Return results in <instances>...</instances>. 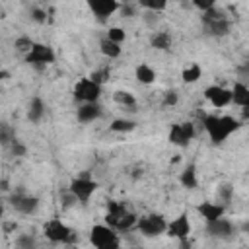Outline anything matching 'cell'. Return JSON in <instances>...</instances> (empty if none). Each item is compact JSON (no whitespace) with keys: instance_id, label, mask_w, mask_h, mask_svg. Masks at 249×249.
Returning <instances> with one entry per match:
<instances>
[{"instance_id":"cell-1","label":"cell","mask_w":249,"mask_h":249,"mask_svg":"<svg viewBox=\"0 0 249 249\" xmlns=\"http://www.w3.org/2000/svg\"><path fill=\"white\" fill-rule=\"evenodd\" d=\"M202 126L206 130V134L210 136L212 144H222L228 140L230 134H233L235 130H239L241 123L230 115H206L202 121Z\"/></svg>"},{"instance_id":"cell-2","label":"cell","mask_w":249,"mask_h":249,"mask_svg":"<svg viewBox=\"0 0 249 249\" xmlns=\"http://www.w3.org/2000/svg\"><path fill=\"white\" fill-rule=\"evenodd\" d=\"M105 222L115 228L117 231H128L132 228H136V214L130 212L126 208L124 202H119V200H109L107 204V216H105Z\"/></svg>"},{"instance_id":"cell-3","label":"cell","mask_w":249,"mask_h":249,"mask_svg":"<svg viewBox=\"0 0 249 249\" xmlns=\"http://www.w3.org/2000/svg\"><path fill=\"white\" fill-rule=\"evenodd\" d=\"M89 243L97 249H117L121 247L119 235L115 233V228L109 224H97L89 230Z\"/></svg>"},{"instance_id":"cell-4","label":"cell","mask_w":249,"mask_h":249,"mask_svg":"<svg viewBox=\"0 0 249 249\" xmlns=\"http://www.w3.org/2000/svg\"><path fill=\"white\" fill-rule=\"evenodd\" d=\"M54 58H56V56H54L53 47H49V45H45V43H35L33 49L25 54V62L31 64V66H35L37 70H43L47 64H53Z\"/></svg>"},{"instance_id":"cell-5","label":"cell","mask_w":249,"mask_h":249,"mask_svg":"<svg viewBox=\"0 0 249 249\" xmlns=\"http://www.w3.org/2000/svg\"><path fill=\"white\" fill-rule=\"evenodd\" d=\"M136 228L144 237H156V235L167 231V222L161 214H148V216L138 218Z\"/></svg>"},{"instance_id":"cell-6","label":"cell","mask_w":249,"mask_h":249,"mask_svg":"<svg viewBox=\"0 0 249 249\" xmlns=\"http://www.w3.org/2000/svg\"><path fill=\"white\" fill-rule=\"evenodd\" d=\"M43 231H45L47 239H51L53 243H72V241H74L72 230H70L62 220H58V218L49 220V222L45 224Z\"/></svg>"},{"instance_id":"cell-7","label":"cell","mask_w":249,"mask_h":249,"mask_svg":"<svg viewBox=\"0 0 249 249\" xmlns=\"http://www.w3.org/2000/svg\"><path fill=\"white\" fill-rule=\"evenodd\" d=\"M99 95H101V86H99L97 82H93L89 76L78 80L76 86H74V99H78V101H82V103L97 101Z\"/></svg>"},{"instance_id":"cell-8","label":"cell","mask_w":249,"mask_h":249,"mask_svg":"<svg viewBox=\"0 0 249 249\" xmlns=\"http://www.w3.org/2000/svg\"><path fill=\"white\" fill-rule=\"evenodd\" d=\"M167 138H169V142L173 146L185 148L195 138V124L193 123H175V124H171Z\"/></svg>"},{"instance_id":"cell-9","label":"cell","mask_w":249,"mask_h":249,"mask_svg":"<svg viewBox=\"0 0 249 249\" xmlns=\"http://www.w3.org/2000/svg\"><path fill=\"white\" fill-rule=\"evenodd\" d=\"M68 189L76 195V198H78L82 204H86V202L91 198V195L97 191V183H95L93 179H89L88 175H82V177L72 179L70 185H68Z\"/></svg>"},{"instance_id":"cell-10","label":"cell","mask_w":249,"mask_h":249,"mask_svg":"<svg viewBox=\"0 0 249 249\" xmlns=\"http://www.w3.org/2000/svg\"><path fill=\"white\" fill-rule=\"evenodd\" d=\"M10 204H12V208L14 210H18L19 214H33L35 210H37V206H39V198L37 196H33V195H27V193H23V191H14L12 195H10Z\"/></svg>"},{"instance_id":"cell-11","label":"cell","mask_w":249,"mask_h":249,"mask_svg":"<svg viewBox=\"0 0 249 249\" xmlns=\"http://www.w3.org/2000/svg\"><path fill=\"white\" fill-rule=\"evenodd\" d=\"M86 4L91 10V14L97 18V21H105L107 18H111L115 12L121 10L119 0H86Z\"/></svg>"},{"instance_id":"cell-12","label":"cell","mask_w":249,"mask_h":249,"mask_svg":"<svg viewBox=\"0 0 249 249\" xmlns=\"http://www.w3.org/2000/svg\"><path fill=\"white\" fill-rule=\"evenodd\" d=\"M204 97L212 103V107L222 109L231 103V89H228L224 86H208L204 89Z\"/></svg>"},{"instance_id":"cell-13","label":"cell","mask_w":249,"mask_h":249,"mask_svg":"<svg viewBox=\"0 0 249 249\" xmlns=\"http://www.w3.org/2000/svg\"><path fill=\"white\" fill-rule=\"evenodd\" d=\"M235 231V226L226 220L224 216L218 218V220H212V222H206V233L210 237H218V239H230Z\"/></svg>"},{"instance_id":"cell-14","label":"cell","mask_w":249,"mask_h":249,"mask_svg":"<svg viewBox=\"0 0 249 249\" xmlns=\"http://www.w3.org/2000/svg\"><path fill=\"white\" fill-rule=\"evenodd\" d=\"M189 233H191V222H189L187 214H181L167 224V235L169 237L185 239V237H189Z\"/></svg>"},{"instance_id":"cell-15","label":"cell","mask_w":249,"mask_h":249,"mask_svg":"<svg viewBox=\"0 0 249 249\" xmlns=\"http://www.w3.org/2000/svg\"><path fill=\"white\" fill-rule=\"evenodd\" d=\"M101 105L97 101H88V103H82L76 111V117L80 123H93L95 119L101 117Z\"/></svg>"},{"instance_id":"cell-16","label":"cell","mask_w":249,"mask_h":249,"mask_svg":"<svg viewBox=\"0 0 249 249\" xmlns=\"http://www.w3.org/2000/svg\"><path fill=\"white\" fill-rule=\"evenodd\" d=\"M224 210H226V206L222 202H202V204H198V214L204 218V222H212V220L222 218Z\"/></svg>"},{"instance_id":"cell-17","label":"cell","mask_w":249,"mask_h":249,"mask_svg":"<svg viewBox=\"0 0 249 249\" xmlns=\"http://www.w3.org/2000/svg\"><path fill=\"white\" fill-rule=\"evenodd\" d=\"M202 25H204L206 33L212 35V37H226V35L230 33V27H231V23H230L228 18L216 19V21H204Z\"/></svg>"},{"instance_id":"cell-18","label":"cell","mask_w":249,"mask_h":249,"mask_svg":"<svg viewBox=\"0 0 249 249\" xmlns=\"http://www.w3.org/2000/svg\"><path fill=\"white\" fill-rule=\"evenodd\" d=\"M231 103L237 105V107H249V86L241 84V82H235L233 88H231Z\"/></svg>"},{"instance_id":"cell-19","label":"cell","mask_w":249,"mask_h":249,"mask_svg":"<svg viewBox=\"0 0 249 249\" xmlns=\"http://www.w3.org/2000/svg\"><path fill=\"white\" fill-rule=\"evenodd\" d=\"M45 115V103L41 97H31V101L27 103V119L31 123H39Z\"/></svg>"},{"instance_id":"cell-20","label":"cell","mask_w":249,"mask_h":249,"mask_svg":"<svg viewBox=\"0 0 249 249\" xmlns=\"http://www.w3.org/2000/svg\"><path fill=\"white\" fill-rule=\"evenodd\" d=\"M134 76H136V80H138L140 84H144V86H150V84L156 82V70H154L150 64H138L136 70H134Z\"/></svg>"},{"instance_id":"cell-21","label":"cell","mask_w":249,"mask_h":249,"mask_svg":"<svg viewBox=\"0 0 249 249\" xmlns=\"http://www.w3.org/2000/svg\"><path fill=\"white\" fill-rule=\"evenodd\" d=\"M179 183H181L185 189H196L198 179H196V167H195L193 163H189V165L181 171V175H179Z\"/></svg>"},{"instance_id":"cell-22","label":"cell","mask_w":249,"mask_h":249,"mask_svg":"<svg viewBox=\"0 0 249 249\" xmlns=\"http://www.w3.org/2000/svg\"><path fill=\"white\" fill-rule=\"evenodd\" d=\"M99 51H101L103 56H107V58H119V56H121V45L115 43V41H111L109 37H103V39L99 41Z\"/></svg>"},{"instance_id":"cell-23","label":"cell","mask_w":249,"mask_h":249,"mask_svg":"<svg viewBox=\"0 0 249 249\" xmlns=\"http://www.w3.org/2000/svg\"><path fill=\"white\" fill-rule=\"evenodd\" d=\"M150 45L158 51H167L171 47V35L167 31H156L150 37Z\"/></svg>"},{"instance_id":"cell-24","label":"cell","mask_w":249,"mask_h":249,"mask_svg":"<svg viewBox=\"0 0 249 249\" xmlns=\"http://www.w3.org/2000/svg\"><path fill=\"white\" fill-rule=\"evenodd\" d=\"M200 78H202V68H200V64H196V62L185 66L183 72H181V80H183L185 84H195V82H198Z\"/></svg>"},{"instance_id":"cell-25","label":"cell","mask_w":249,"mask_h":249,"mask_svg":"<svg viewBox=\"0 0 249 249\" xmlns=\"http://www.w3.org/2000/svg\"><path fill=\"white\" fill-rule=\"evenodd\" d=\"M113 101L119 103V105H123V107H126V109H132L136 105V97L130 91H124V89H117L113 93Z\"/></svg>"},{"instance_id":"cell-26","label":"cell","mask_w":249,"mask_h":249,"mask_svg":"<svg viewBox=\"0 0 249 249\" xmlns=\"http://www.w3.org/2000/svg\"><path fill=\"white\" fill-rule=\"evenodd\" d=\"M109 128H111L113 132H130V130L136 128V123L130 121V119H115V121L109 124Z\"/></svg>"},{"instance_id":"cell-27","label":"cell","mask_w":249,"mask_h":249,"mask_svg":"<svg viewBox=\"0 0 249 249\" xmlns=\"http://www.w3.org/2000/svg\"><path fill=\"white\" fill-rule=\"evenodd\" d=\"M216 196H218V202H222L224 206H226V204H230V202H231V198H233V187H231L230 183L220 185V187H218V191H216Z\"/></svg>"},{"instance_id":"cell-28","label":"cell","mask_w":249,"mask_h":249,"mask_svg":"<svg viewBox=\"0 0 249 249\" xmlns=\"http://www.w3.org/2000/svg\"><path fill=\"white\" fill-rule=\"evenodd\" d=\"M33 45H35V41H33L31 37H25V35H21V37H18V39L14 41L16 51L21 53V54H27V53L33 49Z\"/></svg>"},{"instance_id":"cell-29","label":"cell","mask_w":249,"mask_h":249,"mask_svg":"<svg viewBox=\"0 0 249 249\" xmlns=\"http://www.w3.org/2000/svg\"><path fill=\"white\" fill-rule=\"evenodd\" d=\"M14 140H16V132L12 130L10 124L4 123V124L0 126V142H2V146H4V148H10V144H12Z\"/></svg>"},{"instance_id":"cell-30","label":"cell","mask_w":249,"mask_h":249,"mask_svg":"<svg viewBox=\"0 0 249 249\" xmlns=\"http://www.w3.org/2000/svg\"><path fill=\"white\" fill-rule=\"evenodd\" d=\"M35 245H37V241L31 233H21V235L16 237V247L18 249H33Z\"/></svg>"},{"instance_id":"cell-31","label":"cell","mask_w":249,"mask_h":249,"mask_svg":"<svg viewBox=\"0 0 249 249\" xmlns=\"http://www.w3.org/2000/svg\"><path fill=\"white\" fill-rule=\"evenodd\" d=\"M226 18V12L222 10V8H210V10H206V12H202V23L204 21H216V19H224Z\"/></svg>"},{"instance_id":"cell-32","label":"cell","mask_w":249,"mask_h":249,"mask_svg":"<svg viewBox=\"0 0 249 249\" xmlns=\"http://www.w3.org/2000/svg\"><path fill=\"white\" fill-rule=\"evenodd\" d=\"M138 4L144 10H154V12H161L167 6V0H138Z\"/></svg>"},{"instance_id":"cell-33","label":"cell","mask_w":249,"mask_h":249,"mask_svg":"<svg viewBox=\"0 0 249 249\" xmlns=\"http://www.w3.org/2000/svg\"><path fill=\"white\" fill-rule=\"evenodd\" d=\"M105 37H109L111 41H115V43H123L124 39H126V33H124V29L123 27H119V25H115V27H109V31H107V35Z\"/></svg>"},{"instance_id":"cell-34","label":"cell","mask_w":249,"mask_h":249,"mask_svg":"<svg viewBox=\"0 0 249 249\" xmlns=\"http://www.w3.org/2000/svg\"><path fill=\"white\" fill-rule=\"evenodd\" d=\"M109 76H111V70L105 66V68H99V70H93L91 74H89V78L93 80V82H97L99 86H103L107 80H109Z\"/></svg>"},{"instance_id":"cell-35","label":"cell","mask_w":249,"mask_h":249,"mask_svg":"<svg viewBox=\"0 0 249 249\" xmlns=\"http://www.w3.org/2000/svg\"><path fill=\"white\" fill-rule=\"evenodd\" d=\"M158 14H160V12H154V10H144V14H142L144 23H146L148 27H156V23H158Z\"/></svg>"},{"instance_id":"cell-36","label":"cell","mask_w":249,"mask_h":249,"mask_svg":"<svg viewBox=\"0 0 249 249\" xmlns=\"http://www.w3.org/2000/svg\"><path fill=\"white\" fill-rule=\"evenodd\" d=\"M179 103V95H177V91H165V95H163V101H161V105L163 107H175Z\"/></svg>"},{"instance_id":"cell-37","label":"cell","mask_w":249,"mask_h":249,"mask_svg":"<svg viewBox=\"0 0 249 249\" xmlns=\"http://www.w3.org/2000/svg\"><path fill=\"white\" fill-rule=\"evenodd\" d=\"M10 152H12L14 156H19V158H21V156L27 154V148H25V144H21V142L16 138V140L10 144Z\"/></svg>"},{"instance_id":"cell-38","label":"cell","mask_w":249,"mask_h":249,"mask_svg":"<svg viewBox=\"0 0 249 249\" xmlns=\"http://www.w3.org/2000/svg\"><path fill=\"white\" fill-rule=\"evenodd\" d=\"M31 19L35 23H45L47 21V12L41 8H31Z\"/></svg>"},{"instance_id":"cell-39","label":"cell","mask_w":249,"mask_h":249,"mask_svg":"<svg viewBox=\"0 0 249 249\" xmlns=\"http://www.w3.org/2000/svg\"><path fill=\"white\" fill-rule=\"evenodd\" d=\"M191 2H193V6L198 8L200 12H206V10H210V8L216 6V0H191Z\"/></svg>"},{"instance_id":"cell-40","label":"cell","mask_w":249,"mask_h":249,"mask_svg":"<svg viewBox=\"0 0 249 249\" xmlns=\"http://www.w3.org/2000/svg\"><path fill=\"white\" fill-rule=\"evenodd\" d=\"M121 14H123V18H132L134 16V8L130 4H123L121 6Z\"/></svg>"},{"instance_id":"cell-41","label":"cell","mask_w":249,"mask_h":249,"mask_svg":"<svg viewBox=\"0 0 249 249\" xmlns=\"http://www.w3.org/2000/svg\"><path fill=\"white\" fill-rule=\"evenodd\" d=\"M12 230H18V224H16V222H6V224H4V231L10 233Z\"/></svg>"},{"instance_id":"cell-42","label":"cell","mask_w":249,"mask_h":249,"mask_svg":"<svg viewBox=\"0 0 249 249\" xmlns=\"http://www.w3.org/2000/svg\"><path fill=\"white\" fill-rule=\"evenodd\" d=\"M241 230H243L245 233H249V222H243V224H241Z\"/></svg>"},{"instance_id":"cell-43","label":"cell","mask_w":249,"mask_h":249,"mask_svg":"<svg viewBox=\"0 0 249 249\" xmlns=\"http://www.w3.org/2000/svg\"><path fill=\"white\" fill-rule=\"evenodd\" d=\"M8 76H10L8 70H2V72H0V78H2V80H8Z\"/></svg>"},{"instance_id":"cell-44","label":"cell","mask_w":249,"mask_h":249,"mask_svg":"<svg viewBox=\"0 0 249 249\" xmlns=\"http://www.w3.org/2000/svg\"><path fill=\"white\" fill-rule=\"evenodd\" d=\"M243 119H249V107H243Z\"/></svg>"},{"instance_id":"cell-45","label":"cell","mask_w":249,"mask_h":249,"mask_svg":"<svg viewBox=\"0 0 249 249\" xmlns=\"http://www.w3.org/2000/svg\"><path fill=\"white\" fill-rule=\"evenodd\" d=\"M10 187H8V181H2V191H8Z\"/></svg>"},{"instance_id":"cell-46","label":"cell","mask_w":249,"mask_h":249,"mask_svg":"<svg viewBox=\"0 0 249 249\" xmlns=\"http://www.w3.org/2000/svg\"><path fill=\"white\" fill-rule=\"evenodd\" d=\"M247 68H249V60H247Z\"/></svg>"}]
</instances>
